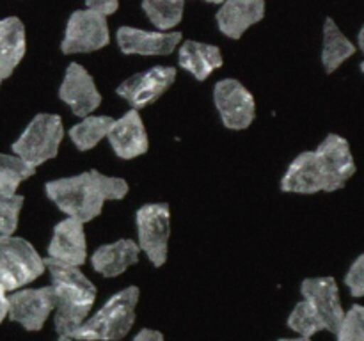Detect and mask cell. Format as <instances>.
<instances>
[{"label":"cell","instance_id":"5b68a950","mask_svg":"<svg viewBox=\"0 0 364 341\" xmlns=\"http://www.w3.org/2000/svg\"><path fill=\"white\" fill-rule=\"evenodd\" d=\"M45 261L34 245L20 237H0V284L16 291L45 272Z\"/></svg>","mask_w":364,"mask_h":341},{"label":"cell","instance_id":"1f68e13d","mask_svg":"<svg viewBox=\"0 0 364 341\" xmlns=\"http://www.w3.org/2000/svg\"><path fill=\"white\" fill-rule=\"evenodd\" d=\"M7 316V291L4 290L2 284H0V323L6 320Z\"/></svg>","mask_w":364,"mask_h":341},{"label":"cell","instance_id":"2e32d148","mask_svg":"<svg viewBox=\"0 0 364 341\" xmlns=\"http://www.w3.org/2000/svg\"><path fill=\"white\" fill-rule=\"evenodd\" d=\"M107 137L114 153L123 160L137 158L144 155L149 148L148 134L137 110H128L119 119H114Z\"/></svg>","mask_w":364,"mask_h":341},{"label":"cell","instance_id":"ba28073f","mask_svg":"<svg viewBox=\"0 0 364 341\" xmlns=\"http://www.w3.org/2000/svg\"><path fill=\"white\" fill-rule=\"evenodd\" d=\"M213 102L220 121L230 130H245L256 117V102L252 92L235 78L219 80L213 87Z\"/></svg>","mask_w":364,"mask_h":341},{"label":"cell","instance_id":"603a6c76","mask_svg":"<svg viewBox=\"0 0 364 341\" xmlns=\"http://www.w3.org/2000/svg\"><path fill=\"white\" fill-rule=\"evenodd\" d=\"M112 123L114 117L110 116L84 117L80 123L71 126L70 130V137L71 141H73L75 148L80 149V151H89V149H92L95 146H98V142L109 135Z\"/></svg>","mask_w":364,"mask_h":341},{"label":"cell","instance_id":"836d02e7","mask_svg":"<svg viewBox=\"0 0 364 341\" xmlns=\"http://www.w3.org/2000/svg\"><path fill=\"white\" fill-rule=\"evenodd\" d=\"M57 341H75V340H71V337H66V336H59V340Z\"/></svg>","mask_w":364,"mask_h":341},{"label":"cell","instance_id":"f1b7e54d","mask_svg":"<svg viewBox=\"0 0 364 341\" xmlns=\"http://www.w3.org/2000/svg\"><path fill=\"white\" fill-rule=\"evenodd\" d=\"M345 284L354 298H361L364 295V254H359L350 265L345 276Z\"/></svg>","mask_w":364,"mask_h":341},{"label":"cell","instance_id":"4fadbf2b","mask_svg":"<svg viewBox=\"0 0 364 341\" xmlns=\"http://www.w3.org/2000/svg\"><path fill=\"white\" fill-rule=\"evenodd\" d=\"M301 293L322 320L323 330L336 334L345 315L336 281L333 277H309L302 281Z\"/></svg>","mask_w":364,"mask_h":341},{"label":"cell","instance_id":"9a60e30c","mask_svg":"<svg viewBox=\"0 0 364 341\" xmlns=\"http://www.w3.org/2000/svg\"><path fill=\"white\" fill-rule=\"evenodd\" d=\"M181 32L142 31L135 27L117 28V46L127 55H171L181 43Z\"/></svg>","mask_w":364,"mask_h":341},{"label":"cell","instance_id":"e0dca14e","mask_svg":"<svg viewBox=\"0 0 364 341\" xmlns=\"http://www.w3.org/2000/svg\"><path fill=\"white\" fill-rule=\"evenodd\" d=\"M265 9L263 0H228L215 14L219 31L231 39H240L249 27L263 20Z\"/></svg>","mask_w":364,"mask_h":341},{"label":"cell","instance_id":"30bf717a","mask_svg":"<svg viewBox=\"0 0 364 341\" xmlns=\"http://www.w3.org/2000/svg\"><path fill=\"white\" fill-rule=\"evenodd\" d=\"M176 80V67L153 66L142 73L127 78L117 85L116 92L132 105V110L146 109L155 103Z\"/></svg>","mask_w":364,"mask_h":341},{"label":"cell","instance_id":"4dcf8cb0","mask_svg":"<svg viewBox=\"0 0 364 341\" xmlns=\"http://www.w3.org/2000/svg\"><path fill=\"white\" fill-rule=\"evenodd\" d=\"M134 341H166L164 340V334L160 330L155 329H141L137 334H135Z\"/></svg>","mask_w":364,"mask_h":341},{"label":"cell","instance_id":"d6986e66","mask_svg":"<svg viewBox=\"0 0 364 341\" xmlns=\"http://www.w3.org/2000/svg\"><path fill=\"white\" fill-rule=\"evenodd\" d=\"M139 254L141 249L137 242L123 238L114 244L100 245L91 254V265L103 277H117L139 261Z\"/></svg>","mask_w":364,"mask_h":341},{"label":"cell","instance_id":"8992f818","mask_svg":"<svg viewBox=\"0 0 364 341\" xmlns=\"http://www.w3.org/2000/svg\"><path fill=\"white\" fill-rule=\"evenodd\" d=\"M139 249L159 269L167 261L171 237V208L167 202H149L135 212Z\"/></svg>","mask_w":364,"mask_h":341},{"label":"cell","instance_id":"ffe728a7","mask_svg":"<svg viewBox=\"0 0 364 341\" xmlns=\"http://www.w3.org/2000/svg\"><path fill=\"white\" fill-rule=\"evenodd\" d=\"M178 64L192 75L196 80L203 82L215 70L223 67L224 59L219 46L206 45L201 41L181 43L178 52Z\"/></svg>","mask_w":364,"mask_h":341},{"label":"cell","instance_id":"7402d4cb","mask_svg":"<svg viewBox=\"0 0 364 341\" xmlns=\"http://www.w3.org/2000/svg\"><path fill=\"white\" fill-rule=\"evenodd\" d=\"M355 45L340 31L333 18H326L323 23V48L322 64L327 73L336 71L348 57L355 53Z\"/></svg>","mask_w":364,"mask_h":341},{"label":"cell","instance_id":"3957f363","mask_svg":"<svg viewBox=\"0 0 364 341\" xmlns=\"http://www.w3.org/2000/svg\"><path fill=\"white\" fill-rule=\"evenodd\" d=\"M139 297H141V290L137 286H128L117 291L70 337L75 341L123 340L134 327Z\"/></svg>","mask_w":364,"mask_h":341},{"label":"cell","instance_id":"9c48e42d","mask_svg":"<svg viewBox=\"0 0 364 341\" xmlns=\"http://www.w3.org/2000/svg\"><path fill=\"white\" fill-rule=\"evenodd\" d=\"M53 309L55 293L52 286L23 288L7 297V316L31 332L43 329Z\"/></svg>","mask_w":364,"mask_h":341},{"label":"cell","instance_id":"44dd1931","mask_svg":"<svg viewBox=\"0 0 364 341\" xmlns=\"http://www.w3.org/2000/svg\"><path fill=\"white\" fill-rule=\"evenodd\" d=\"M27 52L25 25L18 16L0 20V73L9 78Z\"/></svg>","mask_w":364,"mask_h":341},{"label":"cell","instance_id":"d6a6232c","mask_svg":"<svg viewBox=\"0 0 364 341\" xmlns=\"http://www.w3.org/2000/svg\"><path fill=\"white\" fill-rule=\"evenodd\" d=\"M277 341H311V337H281V340Z\"/></svg>","mask_w":364,"mask_h":341},{"label":"cell","instance_id":"ac0fdd59","mask_svg":"<svg viewBox=\"0 0 364 341\" xmlns=\"http://www.w3.org/2000/svg\"><path fill=\"white\" fill-rule=\"evenodd\" d=\"M281 190L295 192V194H316V192H327L326 180H323L322 169L318 166L315 151H304L288 166L283 180H281Z\"/></svg>","mask_w":364,"mask_h":341},{"label":"cell","instance_id":"7a4b0ae2","mask_svg":"<svg viewBox=\"0 0 364 341\" xmlns=\"http://www.w3.org/2000/svg\"><path fill=\"white\" fill-rule=\"evenodd\" d=\"M43 261L52 279L50 286L55 293L53 325L59 336L70 337L89 318L98 291L95 284L75 266L63 265L50 258Z\"/></svg>","mask_w":364,"mask_h":341},{"label":"cell","instance_id":"6da1fadb","mask_svg":"<svg viewBox=\"0 0 364 341\" xmlns=\"http://www.w3.org/2000/svg\"><path fill=\"white\" fill-rule=\"evenodd\" d=\"M127 180L105 176L100 170L91 169L77 176L59 178L46 181L45 192L52 202L68 217L80 220L82 224L96 219L102 213L105 201H119L128 194Z\"/></svg>","mask_w":364,"mask_h":341},{"label":"cell","instance_id":"f546056e","mask_svg":"<svg viewBox=\"0 0 364 341\" xmlns=\"http://www.w3.org/2000/svg\"><path fill=\"white\" fill-rule=\"evenodd\" d=\"M85 9L95 11V13L102 14V16L107 18L119 9V4H117L116 0H87Z\"/></svg>","mask_w":364,"mask_h":341},{"label":"cell","instance_id":"4316f807","mask_svg":"<svg viewBox=\"0 0 364 341\" xmlns=\"http://www.w3.org/2000/svg\"><path fill=\"white\" fill-rule=\"evenodd\" d=\"M25 197L20 194H0V237H13Z\"/></svg>","mask_w":364,"mask_h":341},{"label":"cell","instance_id":"52a82bcc","mask_svg":"<svg viewBox=\"0 0 364 341\" xmlns=\"http://www.w3.org/2000/svg\"><path fill=\"white\" fill-rule=\"evenodd\" d=\"M110 43L109 25L107 18L91 9H77L71 13L66 23L60 52L71 53H91L102 50Z\"/></svg>","mask_w":364,"mask_h":341},{"label":"cell","instance_id":"484cf974","mask_svg":"<svg viewBox=\"0 0 364 341\" xmlns=\"http://www.w3.org/2000/svg\"><path fill=\"white\" fill-rule=\"evenodd\" d=\"M287 325L288 329L297 332L301 337H311L320 330H323L322 320L318 318V315L308 301H301L295 305L294 311L288 316Z\"/></svg>","mask_w":364,"mask_h":341},{"label":"cell","instance_id":"7c38bea8","mask_svg":"<svg viewBox=\"0 0 364 341\" xmlns=\"http://www.w3.org/2000/svg\"><path fill=\"white\" fill-rule=\"evenodd\" d=\"M59 98L78 117H87L102 105V94L96 87L95 78L78 63L68 64L64 80L59 87Z\"/></svg>","mask_w":364,"mask_h":341},{"label":"cell","instance_id":"5bb4252c","mask_svg":"<svg viewBox=\"0 0 364 341\" xmlns=\"http://www.w3.org/2000/svg\"><path fill=\"white\" fill-rule=\"evenodd\" d=\"M48 258L75 269L87 261V242L84 224L80 220L66 217L53 227L52 240L48 244Z\"/></svg>","mask_w":364,"mask_h":341},{"label":"cell","instance_id":"8fae6325","mask_svg":"<svg viewBox=\"0 0 364 341\" xmlns=\"http://www.w3.org/2000/svg\"><path fill=\"white\" fill-rule=\"evenodd\" d=\"M313 151H315L320 169L326 178L327 192L343 188L358 170L350 151V144L341 135L329 134L320 142L318 148L313 149Z\"/></svg>","mask_w":364,"mask_h":341},{"label":"cell","instance_id":"d4e9b609","mask_svg":"<svg viewBox=\"0 0 364 341\" xmlns=\"http://www.w3.org/2000/svg\"><path fill=\"white\" fill-rule=\"evenodd\" d=\"M34 167L27 166L18 156L0 153V194H16L21 181L34 176Z\"/></svg>","mask_w":364,"mask_h":341},{"label":"cell","instance_id":"277c9868","mask_svg":"<svg viewBox=\"0 0 364 341\" xmlns=\"http://www.w3.org/2000/svg\"><path fill=\"white\" fill-rule=\"evenodd\" d=\"M64 137L63 119L57 114L41 112L32 117L23 134L13 142V153L27 166L38 167L55 158Z\"/></svg>","mask_w":364,"mask_h":341},{"label":"cell","instance_id":"cb8c5ba5","mask_svg":"<svg viewBox=\"0 0 364 341\" xmlns=\"http://www.w3.org/2000/svg\"><path fill=\"white\" fill-rule=\"evenodd\" d=\"M148 20L159 28V32H167L174 28L183 18V0H146L142 2Z\"/></svg>","mask_w":364,"mask_h":341},{"label":"cell","instance_id":"83f0119b","mask_svg":"<svg viewBox=\"0 0 364 341\" xmlns=\"http://www.w3.org/2000/svg\"><path fill=\"white\" fill-rule=\"evenodd\" d=\"M336 341H364V308L354 304L345 311L336 330Z\"/></svg>","mask_w":364,"mask_h":341},{"label":"cell","instance_id":"e575fe53","mask_svg":"<svg viewBox=\"0 0 364 341\" xmlns=\"http://www.w3.org/2000/svg\"><path fill=\"white\" fill-rule=\"evenodd\" d=\"M2 80H4V78H2V73H0V84H2Z\"/></svg>","mask_w":364,"mask_h":341}]
</instances>
